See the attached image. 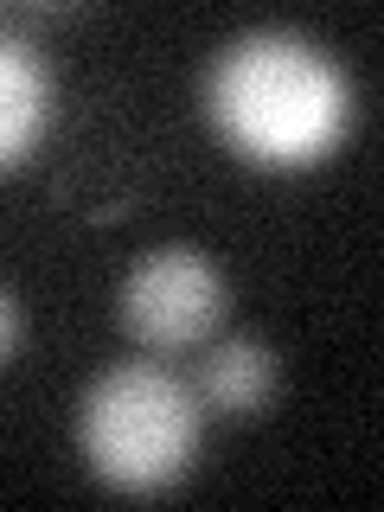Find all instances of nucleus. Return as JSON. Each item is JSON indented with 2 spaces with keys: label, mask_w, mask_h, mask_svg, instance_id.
<instances>
[{
  "label": "nucleus",
  "mask_w": 384,
  "mask_h": 512,
  "mask_svg": "<svg viewBox=\"0 0 384 512\" xmlns=\"http://www.w3.org/2000/svg\"><path fill=\"white\" fill-rule=\"evenodd\" d=\"M52 122V71L20 32H0V167L32 154Z\"/></svg>",
  "instance_id": "4"
},
{
  "label": "nucleus",
  "mask_w": 384,
  "mask_h": 512,
  "mask_svg": "<svg viewBox=\"0 0 384 512\" xmlns=\"http://www.w3.org/2000/svg\"><path fill=\"white\" fill-rule=\"evenodd\" d=\"M77 442H84V461L96 468V480H109L116 493H160L192 468L199 397L154 359L109 365L84 391Z\"/></svg>",
  "instance_id": "2"
},
{
  "label": "nucleus",
  "mask_w": 384,
  "mask_h": 512,
  "mask_svg": "<svg viewBox=\"0 0 384 512\" xmlns=\"http://www.w3.org/2000/svg\"><path fill=\"white\" fill-rule=\"evenodd\" d=\"M199 397L218 416H263L269 397H276V352L250 333L237 340H218L199 365Z\"/></svg>",
  "instance_id": "5"
},
{
  "label": "nucleus",
  "mask_w": 384,
  "mask_h": 512,
  "mask_svg": "<svg viewBox=\"0 0 384 512\" xmlns=\"http://www.w3.org/2000/svg\"><path fill=\"white\" fill-rule=\"evenodd\" d=\"M122 327L135 333L148 352H180L199 346L224 314V276L212 269V256L192 244H160L122 276Z\"/></svg>",
  "instance_id": "3"
},
{
  "label": "nucleus",
  "mask_w": 384,
  "mask_h": 512,
  "mask_svg": "<svg viewBox=\"0 0 384 512\" xmlns=\"http://www.w3.org/2000/svg\"><path fill=\"white\" fill-rule=\"evenodd\" d=\"M212 128L256 167H308L346 135L352 90L308 32L263 26L231 39L205 77Z\"/></svg>",
  "instance_id": "1"
},
{
  "label": "nucleus",
  "mask_w": 384,
  "mask_h": 512,
  "mask_svg": "<svg viewBox=\"0 0 384 512\" xmlns=\"http://www.w3.org/2000/svg\"><path fill=\"white\" fill-rule=\"evenodd\" d=\"M13 340H20V308H13V295L0 288V359L13 352Z\"/></svg>",
  "instance_id": "6"
}]
</instances>
